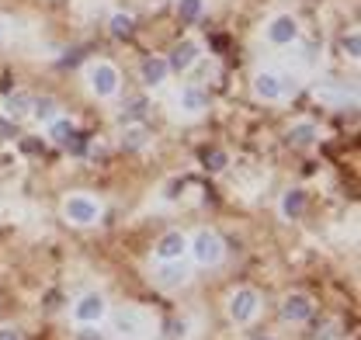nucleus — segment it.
Segmentation results:
<instances>
[{"instance_id":"obj_1","label":"nucleus","mask_w":361,"mask_h":340,"mask_svg":"<svg viewBox=\"0 0 361 340\" xmlns=\"http://www.w3.org/2000/svg\"><path fill=\"white\" fill-rule=\"evenodd\" d=\"M157 320L139 309V305H122L111 312V337L115 340H153Z\"/></svg>"},{"instance_id":"obj_2","label":"nucleus","mask_w":361,"mask_h":340,"mask_svg":"<svg viewBox=\"0 0 361 340\" xmlns=\"http://www.w3.org/2000/svg\"><path fill=\"white\" fill-rule=\"evenodd\" d=\"M188 254H191V260H195L198 267H216V264H223L226 243H223L219 233H212V229H198V233L188 240Z\"/></svg>"},{"instance_id":"obj_3","label":"nucleus","mask_w":361,"mask_h":340,"mask_svg":"<svg viewBox=\"0 0 361 340\" xmlns=\"http://www.w3.org/2000/svg\"><path fill=\"white\" fill-rule=\"evenodd\" d=\"M226 312H229V320L236 323V327H247V323H254L257 320V312H261V296L254 292V289H236L229 302H226Z\"/></svg>"},{"instance_id":"obj_4","label":"nucleus","mask_w":361,"mask_h":340,"mask_svg":"<svg viewBox=\"0 0 361 340\" xmlns=\"http://www.w3.org/2000/svg\"><path fill=\"white\" fill-rule=\"evenodd\" d=\"M63 215H66V222H73V226H94V222L101 219V202L90 198V195H70V198L63 202Z\"/></svg>"},{"instance_id":"obj_5","label":"nucleus","mask_w":361,"mask_h":340,"mask_svg":"<svg viewBox=\"0 0 361 340\" xmlns=\"http://www.w3.org/2000/svg\"><path fill=\"white\" fill-rule=\"evenodd\" d=\"M254 94L261 97V101H281V97H288V94H295V80H288V77H281V73H257L254 77Z\"/></svg>"},{"instance_id":"obj_6","label":"nucleus","mask_w":361,"mask_h":340,"mask_svg":"<svg viewBox=\"0 0 361 340\" xmlns=\"http://www.w3.org/2000/svg\"><path fill=\"white\" fill-rule=\"evenodd\" d=\"M104 316H108V302L101 292H87L73 302V323H80V327H97Z\"/></svg>"},{"instance_id":"obj_7","label":"nucleus","mask_w":361,"mask_h":340,"mask_svg":"<svg viewBox=\"0 0 361 340\" xmlns=\"http://www.w3.org/2000/svg\"><path fill=\"white\" fill-rule=\"evenodd\" d=\"M87 80H90V90H94L97 97L118 94V84H122V77H118V70H115L111 63H94L87 70Z\"/></svg>"},{"instance_id":"obj_8","label":"nucleus","mask_w":361,"mask_h":340,"mask_svg":"<svg viewBox=\"0 0 361 340\" xmlns=\"http://www.w3.org/2000/svg\"><path fill=\"white\" fill-rule=\"evenodd\" d=\"M313 312H316V302L306 292H288L281 298V320L285 323H306Z\"/></svg>"},{"instance_id":"obj_9","label":"nucleus","mask_w":361,"mask_h":340,"mask_svg":"<svg viewBox=\"0 0 361 340\" xmlns=\"http://www.w3.org/2000/svg\"><path fill=\"white\" fill-rule=\"evenodd\" d=\"M188 278H191V267L184 264V257L180 260H160V267L153 271V281L160 285V289H180V285H188Z\"/></svg>"},{"instance_id":"obj_10","label":"nucleus","mask_w":361,"mask_h":340,"mask_svg":"<svg viewBox=\"0 0 361 340\" xmlns=\"http://www.w3.org/2000/svg\"><path fill=\"white\" fill-rule=\"evenodd\" d=\"M184 254H188V236H184L180 229L164 233V236L157 240V247H153V257H157V260H180Z\"/></svg>"},{"instance_id":"obj_11","label":"nucleus","mask_w":361,"mask_h":340,"mask_svg":"<svg viewBox=\"0 0 361 340\" xmlns=\"http://www.w3.org/2000/svg\"><path fill=\"white\" fill-rule=\"evenodd\" d=\"M299 39V21L292 14H278L268 25V42L271 45H292Z\"/></svg>"},{"instance_id":"obj_12","label":"nucleus","mask_w":361,"mask_h":340,"mask_svg":"<svg viewBox=\"0 0 361 340\" xmlns=\"http://www.w3.org/2000/svg\"><path fill=\"white\" fill-rule=\"evenodd\" d=\"M205 108H209V97H205V90H202V87H195V84L180 87V94H178V111L180 115L198 119Z\"/></svg>"},{"instance_id":"obj_13","label":"nucleus","mask_w":361,"mask_h":340,"mask_svg":"<svg viewBox=\"0 0 361 340\" xmlns=\"http://www.w3.org/2000/svg\"><path fill=\"white\" fill-rule=\"evenodd\" d=\"M198 42H191V39H184V42H178L174 49H171V56H167V66L174 70V73H188L195 63H198Z\"/></svg>"},{"instance_id":"obj_14","label":"nucleus","mask_w":361,"mask_h":340,"mask_svg":"<svg viewBox=\"0 0 361 340\" xmlns=\"http://www.w3.org/2000/svg\"><path fill=\"white\" fill-rule=\"evenodd\" d=\"M167 73H171V66H167L164 56H149V59L139 66V77H142V84L146 87H160L164 80H167Z\"/></svg>"},{"instance_id":"obj_15","label":"nucleus","mask_w":361,"mask_h":340,"mask_svg":"<svg viewBox=\"0 0 361 340\" xmlns=\"http://www.w3.org/2000/svg\"><path fill=\"white\" fill-rule=\"evenodd\" d=\"M32 104H35V97H32L28 90H14V94H7V97H4V115L18 122V119L32 115Z\"/></svg>"},{"instance_id":"obj_16","label":"nucleus","mask_w":361,"mask_h":340,"mask_svg":"<svg viewBox=\"0 0 361 340\" xmlns=\"http://www.w3.org/2000/svg\"><path fill=\"white\" fill-rule=\"evenodd\" d=\"M278 212H281V219L295 222L299 215L306 212V191H302V188H288V191L281 195V205H278Z\"/></svg>"},{"instance_id":"obj_17","label":"nucleus","mask_w":361,"mask_h":340,"mask_svg":"<svg viewBox=\"0 0 361 340\" xmlns=\"http://www.w3.org/2000/svg\"><path fill=\"white\" fill-rule=\"evenodd\" d=\"M316 139H319V132H316L313 122H295V126L288 128V142H292V146H299V150L313 146Z\"/></svg>"},{"instance_id":"obj_18","label":"nucleus","mask_w":361,"mask_h":340,"mask_svg":"<svg viewBox=\"0 0 361 340\" xmlns=\"http://www.w3.org/2000/svg\"><path fill=\"white\" fill-rule=\"evenodd\" d=\"M146 142H149V128L139 126V122L126 126V135H122V146H126V150H142Z\"/></svg>"},{"instance_id":"obj_19","label":"nucleus","mask_w":361,"mask_h":340,"mask_svg":"<svg viewBox=\"0 0 361 340\" xmlns=\"http://www.w3.org/2000/svg\"><path fill=\"white\" fill-rule=\"evenodd\" d=\"M108 28H111V35H115V39H129V35L135 32V18L133 14H126V11H118V14H111Z\"/></svg>"},{"instance_id":"obj_20","label":"nucleus","mask_w":361,"mask_h":340,"mask_svg":"<svg viewBox=\"0 0 361 340\" xmlns=\"http://www.w3.org/2000/svg\"><path fill=\"white\" fill-rule=\"evenodd\" d=\"M73 132H77V126H73L70 119H52V122H49V139H52V142H59V146H63Z\"/></svg>"},{"instance_id":"obj_21","label":"nucleus","mask_w":361,"mask_h":340,"mask_svg":"<svg viewBox=\"0 0 361 340\" xmlns=\"http://www.w3.org/2000/svg\"><path fill=\"white\" fill-rule=\"evenodd\" d=\"M205 11V0H178V18L180 21H198Z\"/></svg>"},{"instance_id":"obj_22","label":"nucleus","mask_w":361,"mask_h":340,"mask_svg":"<svg viewBox=\"0 0 361 340\" xmlns=\"http://www.w3.org/2000/svg\"><path fill=\"white\" fill-rule=\"evenodd\" d=\"M142 119H146V101L142 97H135L122 108V126H133V122H142Z\"/></svg>"},{"instance_id":"obj_23","label":"nucleus","mask_w":361,"mask_h":340,"mask_svg":"<svg viewBox=\"0 0 361 340\" xmlns=\"http://www.w3.org/2000/svg\"><path fill=\"white\" fill-rule=\"evenodd\" d=\"M32 115H35L39 122H45V126H49V122L56 119V101H52V97H42V101H35V104H32Z\"/></svg>"},{"instance_id":"obj_24","label":"nucleus","mask_w":361,"mask_h":340,"mask_svg":"<svg viewBox=\"0 0 361 340\" xmlns=\"http://www.w3.org/2000/svg\"><path fill=\"white\" fill-rule=\"evenodd\" d=\"M202 164L209 170H223L226 164H229V157H226L223 150H205V153H202Z\"/></svg>"},{"instance_id":"obj_25","label":"nucleus","mask_w":361,"mask_h":340,"mask_svg":"<svg viewBox=\"0 0 361 340\" xmlns=\"http://www.w3.org/2000/svg\"><path fill=\"white\" fill-rule=\"evenodd\" d=\"M341 45H344V52H348L351 59H358V56H361V35H358V32L344 35V39H341Z\"/></svg>"},{"instance_id":"obj_26","label":"nucleus","mask_w":361,"mask_h":340,"mask_svg":"<svg viewBox=\"0 0 361 340\" xmlns=\"http://www.w3.org/2000/svg\"><path fill=\"white\" fill-rule=\"evenodd\" d=\"M63 146H66L70 153H77V157H80V153H87V135H80V132H73V135H70V139H66Z\"/></svg>"},{"instance_id":"obj_27","label":"nucleus","mask_w":361,"mask_h":340,"mask_svg":"<svg viewBox=\"0 0 361 340\" xmlns=\"http://www.w3.org/2000/svg\"><path fill=\"white\" fill-rule=\"evenodd\" d=\"M337 330H341L337 323H326L323 330H316V337H313V340H337Z\"/></svg>"},{"instance_id":"obj_28","label":"nucleus","mask_w":361,"mask_h":340,"mask_svg":"<svg viewBox=\"0 0 361 340\" xmlns=\"http://www.w3.org/2000/svg\"><path fill=\"white\" fill-rule=\"evenodd\" d=\"M11 135H14V126L7 119H0V139H11Z\"/></svg>"},{"instance_id":"obj_29","label":"nucleus","mask_w":361,"mask_h":340,"mask_svg":"<svg viewBox=\"0 0 361 340\" xmlns=\"http://www.w3.org/2000/svg\"><path fill=\"white\" fill-rule=\"evenodd\" d=\"M0 340H25V337H21L18 330H11V327H7V330H0Z\"/></svg>"},{"instance_id":"obj_30","label":"nucleus","mask_w":361,"mask_h":340,"mask_svg":"<svg viewBox=\"0 0 361 340\" xmlns=\"http://www.w3.org/2000/svg\"><path fill=\"white\" fill-rule=\"evenodd\" d=\"M0 35H4V18H0Z\"/></svg>"},{"instance_id":"obj_31","label":"nucleus","mask_w":361,"mask_h":340,"mask_svg":"<svg viewBox=\"0 0 361 340\" xmlns=\"http://www.w3.org/2000/svg\"><path fill=\"white\" fill-rule=\"evenodd\" d=\"M257 340H271V337H257Z\"/></svg>"}]
</instances>
